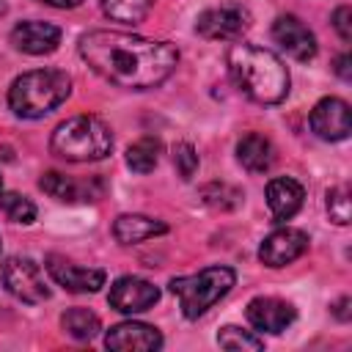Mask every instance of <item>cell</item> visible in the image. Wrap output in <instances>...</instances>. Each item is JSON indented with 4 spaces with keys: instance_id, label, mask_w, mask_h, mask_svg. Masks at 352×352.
<instances>
[{
    "instance_id": "1",
    "label": "cell",
    "mask_w": 352,
    "mask_h": 352,
    "mask_svg": "<svg viewBox=\"0 0 352 352\" xmlns=\"http://www.w3.org/2000/svg\"><path fill=\"white\" fill-rule=\"evenodd\" d=\"M80 55L99 77L132 91L160 85L179 63V50L173 44L118 30L85 33L80 38Z\"/></svg>"
},
{
    "instance_id": "2",
    "label": "cell",
    "mask_w": 352,
    "mask_h": 352,
    "mask_svg": "<svg viewBox=\"0 0 352 352\" xmlns=\"http://www.w3.org/2000/svg\"><path fill=\"white\" fill-rule=\"evenodd\" d=\"M228 72L242 94L258 104H278L289 94V72L283 60L264 47L234 44L228 50Z\"/></svg>"
},
{
    "instance_id": "3",
    "label": "cell",
    "mask_w": 352,
    "mask_h": 352,
    "mask_svg": "<svg viewBox=\"0 0 352 352\" xmlns=\"http://www.w3.org/2000/svg\"><path fill=\"white\" fill-rule=\"evenodd\" d=\"M72 94V77L60 69L19 74L8 88V104L19 118H44Z\"/></svg>"
},
{
    "instance_id": "4",
    "label": "cell",
    "mask_w": 352,
    "mask_h": 352,
    "mask_svg": "<svg viewBox=\"0 0 352 352\" xmlns=\"http://www.w3.org/2000/svg\"><path fill=\"white\" fill-rule=\"evenodd\" d=\"M50 148L66 162H96L113 151V135L99 116H74L55 126Z\"/></svg>"
},
{
    "instance_id": "5",
    "label": "cell",
    "mask_w": 352,
    "mask_h": 352,
    "mask_svg": "<svg viewBox=\"0 0 352 352\" xmlns=\"http://www.w3.org/2000/svg\"><path fill=\"white\" fill-rule=\"evenodd\" d=\"M236 275L231 267H206L195 275H182V278H173L168 286L170 292L179 297V305H182V314L187 319H198L204 316L217 300H223L231 286H234Z\"/></svg>"
},
{
    "instance_id": "6",
    "label": "cell",
    "mask_w": 352,
    "mask_h": 352,
    "mask_svg": "<svg viewBox=\"0 0 352 352\" xmlns=\"http://www.w3.org/2000/svg\"><path fill=\"white\" fill-rule=\"evenodd\" d=\"M0 280L8 289V294H14L22 302H41V300L50 297V289L44 283L41 267L28 256L6 258L3 267H0Z\"/></svg>"
},
{
    "instance_id": "7",
    "label": "cell",
    "mask_w": 352,
    "mask_h": 352,
    "mask_svg": "<svg viewBox=\"0 0 352 352\" xmlns=\"http://www.w3.org/2000/svg\"><path fill=\"white\" fill-rule=\"evenodd\" d=\"M198 33L209 41H236L250 28V11L236 3H226L217 8H209L195 22Z\"/></svg>"
},
{
    "instance_id": "8",
    "label": "cell",
    "mask_w": 352,
    "mask_h": 352,
    "mask_svg": "<svg viewBox=\"0 0 352 352\" xmlns=\"http://www.w3.org/2000/svg\"><path fill=\"white\" fill-rule=\"evenodd\" d=\"M311 129L322 140H344L352 132L349 104L338 96H324L311 110Z\"/></svg>"
},
{
    "instance_id": "9",
    "label": "cell",
    "mask_w": 352,
    "mask_h": 352,
    "mask_svg": "<svg viewBox=\"0 0 352 352\" xmlns=\"http://www.w3.org/2000/svg\"><path fill=\"white\" fill-rule=\"evenodd\" d=\"M160 300V289L143 278H135V275H124L118 278L113 286H110V294H107V302L121 311V314H140V311H148L154 302Z\"/></svg>"
},
{
    "instance_id": "10",
    "label": "cell",
    "mask_w": 352,
    "mask_h": 352,
    "mask_svg": "<svg viewBox=\"0 0 352 352\" xmlns=\"http://www.w3.org/2000/svg\"><path fill=\"white\" fill-rule=\"evenodd\" d=\"M47 272L50 278L63 286L66 292H74V294H88V292H99V286H104V270H88V267H80V264H72L60 256H47Z\"/></svg>"
},
{
    "instance_id": "11",
    "label": "cell",
    "mask_w": 352,
    "mask_h": 352,
    "mask_svg": "<svg viewBox=\"0 0 352 352\" xmlns=\"http://www.w3.org/2000/svg\"><path fill=\"white\" fill-rule=\"evenodd\" d=\"M308 250V236L300 231V228H278L272 231L261 248H258V258L267 264V267H286L292 264L294 258H300L302 253Z\"/></svg>"
},
{
    "instance_id": "12",
    "label": "cell",
    "mask_w": 352,
    "mask_h": 352,
    "mask_svg": "<svg viewBox=\"0 0 352 352\" xmlns=\"http://www.w3.org/2000/svg\"><path fill=\"white\" fill-rule=\"evenodd\" d=\"M272 38H275V44L286 55H292L297 60H311L316 55V38H314V33L308 30V25H302L292 14H283V16L275 19Z\"/></svg>"
},
{
    "instance_id": "13",
    "label": "cell",
    "mask_w": 352,
    "mask_h": 352,
    "mask_svg": "<svg viewBox=\"0 0 352 352\" xmlns=\"http://www.w3.org/2000/svg\"><path fill=\"white\" fill-rule=\"evenodd\" d=\"M248 322L261 330V333H283L292 322H294V308L286 302V300H278V297H256L248 302Z\"/></svg>"
},
{
    "instance_id": "14",
    "label": "cell",
    "mask_w": 352,
    "mask_h": 352,
    "mask_svg": "<svg viewBox=\"0 0 352 352\" xmlns=\"http://www.w3.org/2000/svg\"><path fill=\"white\" fill-rule=\"evenodd\" d=\"M104 346L116 349V352H151L162 346V336L157 327L143 324V322H121L116 327H110V333L104 336Z\"/></svg>"
},
{
    "instance_id": "15",
    "label": "cell",
    "mask_w": 352,
    "mask_h": 352,
    "mask_svg": "<svg viewBox=\"0 0 352 352\" xmlns=\"http://www.w3.org/2000/svg\"><path fill=\"white\" fill-rule=\"evenodd\" d=\"M11 44L28 55H47L60 44V28L50 22H38V19L19 22L11 30Z\"/></svg>"
},
{
    "instance_id": "16",
    "label": "cell",
    "mask_w": 352,
    "mask_h": 352,
    "mask_svg": "<svg viewBox=\"0 0 352 352\" xmlns=\"http://www.w3.org/2000/svg\"><path fill=\"white\" fill-rule=\"evenodd\" d=\"M302 198H305V190H302V184L294 182V179L280 176V179H272V182L267 184V204H270V212H272V220H275V223L292 220V217L300 212Z\"/></svg>"
},
{
    "instance_id": "17",
    "label": "cell",
    "mask_w": 352,
    "mask_h": 352,
    "mask_svg": "<svg viewBox=\"0 0 352 352\" xmlns=\"http://www.w3.org/2000/svg\"><path fill=\"white\" fill-rule=\"evenodd\" d=\"M236 160L242 162V168H248L250 173H264L272 168L275 162V148L270 143V138L250 132L236 143Z\"/></svg>"
},
{
    "instance_id": "18",
    "label": "cell",
    "mask_w": 352,
    "mask_h": 352,
    "mask_svg": "<svg viewBox=\"0 0 352 352\" xmlns=\"http://www.w3.org/2000/svg\"><path fill=\"white\" fill-rule=\"evenodd\" d=\"M165 231H168V226L162 220H154V217H146V214H121L113 223V234L121 245H138V242L160 236Z\"/></svg>"
},
{
    "instance_id": "19",
    "label": "cell",
    "mask_w": 352,
    "mask_h": 352,
    "mask_svg": "<svg viewBox=\"0 0 352 352\" xmlns=\"http://www.w3.org/2000/svg\"><path fill=\"white\" fill-rule=\"evenodd\" d=\"M38 187H41L47 195H52L55 201H63V204L85 201V198H82V187H80V182H74L72 176L58 173V170L44 173V176L38 179Z\"/></svg>"
},
{
    "instance_id": "20",
    "label": "cell",
    "mask_w": 352,
    "mask_h": 352,
    "mask_svg": "<svg viewBox=\"0 0 352 352\" xmlns=\"http://www.w3.org/2000/svg\"><path fill=\"white\" fill-rule=\"evenodd\" d=\"M60 324L63 330L77 338V341H91L96 333H99V316L91 314L88 308H69L63 316H60Z\"/></svg>"
},
{
    "instance_id": "21",
    "label": "cell",
    "mask_w": 352,
    "mask_h": 352,
    "mask_svg": "<svg viewBox=\"0 0 352 352\" xmlns=\"http://www.w3.org/2000/svg\"><path fill=\"white\" fill-rule=\"evenodd\" d=\"M160 151H162V146H160L157 138H140L138 143H132L126 148V165L138 173H148V170L157 168Z\"/></svg>"
},
{
    "instance_id": "22",
    "label": "cell",
    "mask_w": 352,
    "mask_h": 352,
    "mask_svg": "<svg viewBox=\"0 0 352 352\" xmlns=\"http://www.w3.org/2000/svg\"><path fill=\"white\" fill-rule=\"evenodd\" d=\"M154 0H102V11L116 22H143Z\"/></svg>"
},
{
    "instance_id": "23",
    "label": "cell",
    "mask_w": 352,
    "mask_h": 352,
    "mask_svg": "<svg viewBox=\"0 0 352 352\" xmlns=\"http://www.w3.org/2000/svg\"><path fill=\"white\" fill-rule=\"evenodd\" d=\"M0 209L6 212V217H8L11 223L28 226V223L36 220V206H33L25 195H19V192H3V195H0Z\"/></svg>"
},
{
    "instance_id": "24",
    "label": "cell",
    "mask_w": 352,
    "mask_h": 352,
    "mask_svg": "<svg viewBox=\"0 0 352 352\" xmlns=\"http://www.w3.org/2000/svg\"><path fill=\"white\" fill-rule=\"evenodd\" d=\"M217 344L223 349H264L261 338H256V336H250V333H245V330H239L234 324H228V327H223L217 333Z\"/></svg>"
},
{
    "instance_id": "25",
    "label": "cell",
    "mask_w": 352,
    "mask_h": 352,
    "mask_svg": "<svg viewBox=\"0 0 352 352\" xmlns=\"http://www.w3.org/2000/svg\"><path fill=\"white\" fill-rule=\"evenodd\" d=\"M239 198L242 195L234 187H228V184H209V187H204V201L209 206H217V209H234L239 204Z\"/></svg>"
},
{
    "instance_id": "26",
    "label": "cell",
    "mask_w": 352,
    "mask_h": 352,
    "mask_svg": "<svg viewBox=\"0 0 352 352\" xmlns=\"http://www.w3.org/2000/svg\"><path fill=\"white\" fill-rule=\"evenodd\" d=\"M327 212H330V220H336L338 226L349 223V190L346 187L327 190Z\"/></svg>"
},
{
    "instance_id": "27",
    "label": "cell",
    "mask_w": 352,
    "mask_h": 352,
    "mask_svg": "<svg viewBox=\"0 0 352 352\" xmlns=\"http://www.w3.org/2000/svg\"><path fill=\"white\" fill-rule=\"evenodd\" d=\"M173 165H176V170H179L182 179H192V173L198 170V154H195V148L190 143H179L173 148Z\"/></svg>"
},
{
    "instance_id": "28",
    "label": "cell",
    "mask_w": 352,
    "mask_h": 352,
    "mask_svg": "<svg viewBox=\"0 0 352 352\" xmlns=\"http://www.w3.org/2000/svg\"><path fill=\"white\" fill-rule=\"evenodd\" d=\"M333 28L338 30V36L344 41H352V8L349 6H338L333 14Z\"/></svg>"
},
{
    "instance_id": "29",
    "label": "cell",
    "mask_w": 352,
    "mask_h": 352,
    "mask_svg": "<svg viewBox=\"0 0 352 352\" xmlns=\"http://www.w3.org/2000/svg\"><path fill=\"white\" fill-rule=\"evenodd\" d=\"M336 74H338L341 80H352V72H349V55H341V58L336 60Z\"/></svg>"
},
{
    "instance_id": "30",
    "label": "cell",
    "mask_w": 352,
    "mask_h": 352,
    "mask_svg": "<svg viewBox=\"0 0 352 352\" xmlns=\"http://www.w3.org/2000/svg\"><path fill=\"white\" fill-rule=\"evenodd\" d=\"M38 3H47L52 8H77L82 0H38Z\"/></svg>"
},
{
    "instance_id": "31",
    "label": "cell",
    "mask_w": 352,
    "mask_h": 352,
    "mask_svg": "<svg viewBox=\"0 0 352 352\" xmlns=\"http://www.w3.org/2000/svg\"><path fill=\"white\" fill-rule=\"evenodd\" d=\"M3 11H6V3H3V0H0V14H3Z\"/></svg>"
}]
</instances>
